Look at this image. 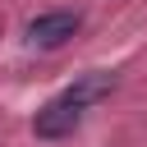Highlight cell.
Returning a JSON list of instances; mask_svg holds the SVG:
<instances>
[{"label":"cell","instance_id":"cell-1","mask_svg":"<svg viewBox=\"0 0 147 147\" xmlns=\"http://www.w3.org/2000/svg\"><path fill=\"white\" fill-rule=\"evenodd\" d=\"M110 87H115L110 74H87V78H78L69 92H60L55 101H46V106L37 110V119H32L37 138H64V133H74L78 119H83V110H87L92 101H101Z\"/></svg>","mask_w":147,"mask_h":147},{"label":"cell","instance_id":"cell-2","mask_svg":"<svg viewBox=\"0 0 147 147\" xmlns=\"http://www.w3.org/2000/svg\"><path fill=\"white\" fill-rule=\"evenodd\" d=\"M78 23H83V18H78L74 9H51V14H37V18L28 23V41H32V46H46V51H51V46H64V41L78 32Z\"/></svg>","mask_w":147,"mask_h":147}]
</instances>
